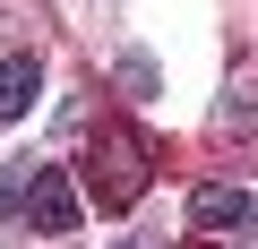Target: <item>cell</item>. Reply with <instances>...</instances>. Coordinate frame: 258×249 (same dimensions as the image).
<instances>
[{"label": "cell", "mask_w": 258, "mask_h": 249, "mask_svg": "<svg viewBox=\"0 0 258 249\" xmlns=\"http://www.w3.org/2000/svg\"><path fill=\"white\" fill-rule=\"evenodd\" d=\"M112 249H138V240H112Z\"/></svg>", "instance_id": "obj_6"}, {"label": "cell", "mask_w": 258, "mask_h": 249, "mask_svg": "<svg viewBox=\"0 0 258 249\" xmlns=\"http://www.w3.org/2000/svg\"><path fill=\"white\" fill-rule=\"evenodd\" d=\"M26 215H35V232H78V189H69V172H60V163H35Z\"/></svg>", "instance_id": "obj_3"}, {"label": "cell", "mask_w": 258, "mask_h": 249, "mask_svg": "<svg viewBox=\"0 0 258 249\" xmlns=\"http://www.w3.org/2000/svg\"><path fill=\"white\" fill-rule=\"evenodd\" d=\"M189 223H198L207 240H224V249H258V198H241V189H224V181H207V189L189 198Z\"/></svg>", "instance_id": "obj_2"}, {"label": "cell", "mask_w": 258, "mask_h": 249, "mask_svg": "<svg viewBox=\"0 0 258 249\" xmlns=\"http://www.w3.org/2000/svg\"><path fill=\"white\" fill-rule=\"evenodd\" d=\"M120 86H129V95H155V60L129 52V60H120Z\"/></svg>", "instance_id": "obj_5"}, {"label": "cell", "mask_w": 258, "mask_h": 249, "mask_svg": "<svg viewBox=\"0 0 258 249\" xmlns=\"http://www.w3.org/2000/svg\"><path fill=\"white\" fill-rule=\"evenodd\" d=\"M35 95H43V60L35 52H9V60H0V120H26Z\"/></svg>", "instance_id": "obj_4"}, {"label": "cell", "mask_w": 258, "mask_h": 249, "mask_svg": "<svg viewBox=\"0 0 258 249\" xmlns=\"http://www.w3.org/2000/svg\"><path fill=\"white\" fill-rule=\"evenodd\" d=\"M86 189H95V206H138L147 198V138L112 120V129L86 146Z\"/></svg>", "instance_id": "obj_1"}]
</instances>
